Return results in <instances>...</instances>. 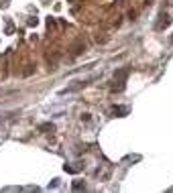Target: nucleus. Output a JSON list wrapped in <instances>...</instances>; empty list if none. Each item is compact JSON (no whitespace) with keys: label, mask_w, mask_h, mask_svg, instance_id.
<instances>
[{"label":"nucleus","mask_w":173,"mask_h":193,"mask_svg":"<svg viewBox=\"0 0 173 193\" xmlns=\"http://www.w3.org/2000/svg\"><path fill=\"white\" fill-rule=\"evenodd\" d=\"M126 112H128L126 108H116V106L112 108V114H114V116H116V114H126Z\"/></svg>","instance_id":"f257e3e1"}]
</instances>
